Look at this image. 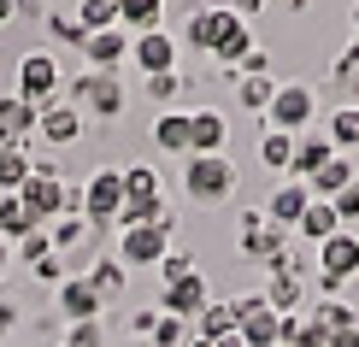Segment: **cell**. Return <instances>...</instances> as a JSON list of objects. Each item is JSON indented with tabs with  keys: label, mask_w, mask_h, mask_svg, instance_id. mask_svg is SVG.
<instances>
[{
	"label": "cell",
	"mask_w": 359,
	"mask_h": 347,
	"mask_svg": "<svg viewBox=\"0 0 359 347\" xmlns=\"http://www.w3.org/2000/svg\"><path fill=\"white\" fill-rule=\"evenodd\" d=\"M236 236H242V253H248V259H265V265H271V277L283 271V259H289V247H294V230L271 224L265 212H253V206L242 212V230H236Z\"/></svg>",
	"instance_id": "6da1fadb"
},
{
	"label": "cell",
	"mask_w": 359,
	"mask_h": 347,
	"mask_svg": "<svg viewBox=\"0 0 359 347\" xmlns=\"http://www.w3.org/2000/svg\"><path fill=\"white\" fill-rule=\"evenodd\" d=\"M183 189L194 194V200H230V194H236V165H230V154H189Z\"/></svg>",
	"instance_id": "7a4b0ae2"
},
{
	"label": "cell",
	"mask_w": 359,
	"mask_h": 347,
	"mask_svg": "<svg viewBox=\"0 0 359 347\" xmlns=\"http://www.w3.org/2000/svg\"><path fill=\"white\" fill-rule=\"evenodd\" d=\"M265 118H271V130H283V135H306V124L318 118V95H312L306 83H277Z\"/></svg>",
	"instance_id": "3957f363"
},
{
	"label": "cell",
	"mask_w": 359,
	"mask_h": 347,
	"mask_svg": "<svg viewBox=\"0 0 359 347\" xmlns=\"http://www.w3.org/2000/svg\"><path fill=\"white\" fill-rule=\"evenodd\" d=\"M236 336L248 347H283V318L265 306V294H236Z\"/></svg>",
	"instance_id": "277c9868"
},
{
	"label": "cell",
	"mask_w": 359,
	"mask_h": 347,
	"mask_svg": "<svg viewBox=\"0 0 359 347\" xmlns=\"http://www.w3.org/2000/svg\"><path fill=\"white\" fill-rule=\"evenodd\" d=\"M59 95V59L53 53H24L18 59V100H29V107H48V100Z\"/></svg>",
	"instance_id": "5b68a950"
},
{
	"label": "cell",
	"mask_w": 359,
	"mask_h": 347,
	"mask_svg": "<svg viewBox=\"0 0 359 347\" xmlns=\"http://www.w3.org/2000/svg\"><path fill=\"white\" fill-rule=\"evenodd\" d=\"M118 206H124V177H118V165H107V171H95L83 183V218L88 224H112Z\"/></svg>",
	"instance_id": "8992f818"
},
{
	"label": "cell",
	"mask_w": 359,
	"mask_h": 347,
	"mask_svg": "<svg viewBox=\"0 0 359 347\" xmlns=\"http://www.w3.org/2000/svg\"><path fill=\"white\" fill-rule=\"evenodd\" d=\"M171 253V224H136L118 236V259L124 265H159Z\"/></svg>",
	"instance_id": "52a82bcc"
},
{
	"label": "cell",
	"mask_w": 359,
	"mask_h": 347,
	"mask_svg": "<svg viewBox=\"0 0 359 347\" xmlns=\"http://www.w3.org/2000/svg\"><path fill=\"white\" fill-rule=\"evenodd\" d=\"M77 100L95 118H118L124 112V83H118V71H83L77 77Z\"/></svg>",
	"instance_id": "ba28073f"
},
{
	"label": "cell",
	"mask_w": 359,
	"mask_h": 347,
	"mask_svg": "<svg viewBox=\"0 0 359 347\" xmlns=\"http://www.w3.org/2000/svg\"><path fill=\"white\" fill-rule=\"evenodd\" d=\"M130 59H136L147 77H159V71H177V36H171V29H142V36L130 41Z\"/></svg>",
	"instance_id": "9c48e42d"
},
{
	"label": "cell",
	"mask_w": 359,
	"mask_h": 347,
	"mask_svg": "<svg viewBox=\"0 0 359 347\" xmlns=\"http://www.w3.org/2000/svg\"><path fill=\"white\" fill-rule=\"evenodd\" d=\"M318 271H324V277H336V283H348L353 271H359V236L353 230H336L330 241H318Z\"/></svg>",
	"instance_id": "30bf717a"
},
{
	"label": "cell",
	"mask_w": 359,
	"mask_h": 347,
	"mask_svg": "<svg viewBox=\"0 0 359 347\" xmlns=\"http://www.w3.org/2000/svg\"><path fill=\"white\" fill-rule=\"evenodd\" d=\"M224 142H230V118L218 107L189 112V154H224Z\"/></svg>",
	"instance_id": "8fae6325"
},
{
	"label": "cell",
	"mask_w": 359,
	"mask_h": 347,
	"mask_svg": "<svg viewBox=\"0 0 359 347\" xmlns=\"http://www.w3.org/2000/svg\"><path fill=\"white\" fill-rule=\"evenodd\" d=\"M59 312H65L71 324H95L100 312H107V300L88 289V277H65L59 283Z\"/></svg>",
	"instance_id": "7c38bea8"
},
{
	"label": "cell",
	"mask_w": 359,
	"mask_h": 347,
	"mask_svg": "<svg viewBox=\"0 0 359 347\" xmlns=\"http://www.w3.org/2000/svg\"><path fill=\"white\" fill-rule=\"evenodd\" d=\"M230 24H236V12H230V6H201V12L189 18L183 41H189V48H201V53H212L218 41H224V29H230Z\"/></svg>",
	"instance_id": "4fadbf2b"
},
{
	"label": "cell",
	"mask_w": 359,
	"mask_h": 347,
	"mask_svg": "<svg viewBox=\"0 0 359 347\" xmlns=\"http://www.w3.org/2000/svg\"><path fill=\"white\" fill-rule=\"evenodd\" d=\"M36 135H48L53 147L77 142V135H83V112H77V107H65V100H48V107L36 112Z\"/></svg>",
	"instance_id": "5bb4252c"
},
{
	"label": "cell",
	"mask_w": 359,
	"mask_h": 347,
	"mask_svg": "<svg viewBox=\"0 0 359 347\" xmlns=\"http://www.w3.org/2000/svg\"><path fill=\"white\" fill-rule=\"evenodd\" d=\"M83 53H88V65L95 71H112V65H124L130 59V29H88V41H83Z\"/></svg>",
	"instance_id": "9a60e30c"
},
{
	"label": "cell",
	"mask_w": 359,
	"mask_h": 347,
	"mask_svg": "<svg viewBox=\"0 0 359 347\" xmlns=\"http://www.w3.org/2000/svg\"><path fill=\"white\" fill-rule=\"evenodd\" d=\"M212 300V289H206V277L194 271V277H183V283H165V294H159V306L171 312V318H194V312Z\"/></svg>",
	"instance_id": "2e32d148"
},
{
	"label": "cell",
	"mask_w": 359,
	"mask_h": 347,
	"mask_svg": "<svg viewBox=\"0 0 359 347\" xmlns=\"http://www.w3.org/2000/svg\"><path fill=\"white\" fill-rule=\"evenodd\" d=\"M306 206H312V189H306V183H294V177H289V183H277L271 206H265V218H271V224H283V230H294V224L306 218Z\"/></svg>",
	"instance_id": "e0dca14e"
},
{
	"label": "cell",
	"mask_w": 359,
	"mask_h": 347,
	"mask_svg": "<svg viewBox=\"0 0 359 347\" xmlns=\"http://www.w3.org/2000/svg\"><path fill=\"white\" fill-rule=\"evenodd\" d=\"M36 112L41 107H29V100H18V95H0V142L29 147V135H36Z\"/></svg>",
	"instance_id": "ac0fdd59"
},
{
	"label": "cell",
	"mask_w": 359,
	"mask_h": 347,
	"mask_svg": "<svg viewBox=\"0 0 359 347\" xmlns=\"http://www.w3.org/2000/svg\"><path fill=\"white\" fill-rule=\"evenodd\" d=\"M353 183H359V177H353V159H348V154H330L318 171H312V183H306V189H312V200H336V194H341V189H353Z\"/></svg>",
	"instance_id": "d6986e66"
},
{
	"label": "cell",
	"mask_w": 359,
	"mask_h": 347,
	"mask_svg": "<svg viewBox=\"0 0 359 347\" xmlns=\"http://www.w3.org/2000/svg\"><path fill=\"white\" fill-rule=\"evenodd\" d=\"M330 135H294V159H289V177L294 183H312V171H318L324 159H330Z\"/></svg>",
	"instance_id": "ffe728a7"
},
{
	"label": "cell",
	"mask_w": 359,
	"mask_h": 347,
	"mask_svg": "<svg viewBox=\"0 0 359 347\" xmlns=\"http://www.w3.org/2000/svg\"><path fill=\"white\" fill-rule=\"evenodd\" d=\"M259 294H265V306H271L277 318H294V306H306V283H301V277H289V271H277V277L265 283Z\"/></svg>",
	"instance_id": "44dd1931"
},
{
	"label": "cell",
	"mask_w": 359,
	"mask_h": 347,
	"mask_svg": "<svg viewBox=\"0 0 359 347\" xmlns=\"http://www.w3.org/2000/svg\"><path fill=\"white\" fill-rule=\"evenodd\" d=\"M194 336H201V341L236 336V306H230V300H206V306L194 312Z\"/></svg>",
	"instance_id": "7402d4cb"
},
{
	"label": "cell",
	"mask_w": 359,
	"mask_h": 347,
	"mask_svg": "<svg viewBox=\"0 0 359 347\" xmlns=\"http://www.w3.org/2000/svg\"><path fill=\"white\" fill-rule=\"evenodd\" d=\"M118 177H124V200H165V183L154 165H118Z\"/></svg>",
	"instance_id": "603a6c76"
},
{
	"label": "cell",
	"mask_w": 359,
	"mask_h": 347,
	"mask_svg": "<svg viewBox=\"0 0 359 347\" xmlns=\"http://www.w3.org/2000/svg\"><path fill=\"white\" fill-rule=\"evenodd\" d=\"M29 147H18V142H0V194H18L24 189V177H29Z\"/></svg>",
	"instance_id": "cb8c5ba5"
},
{
	"label": "cell",
	"mask_w": 359,
	"mask_h": 347,
	"mask_svg": "<svg viewBox=\"0 0 359 347\" xmlns=\"http://www.w3.org/2000/svg\"><path fill=\"white\" fill-rule=\"evenodd\" d=\"M124 283H130V265L124 259H95V265H88V289H95L100 300H118Z\"/></svg>",
	"instance_id": "d4e9b609"
},
{
	"label": "cell",
	"mask_w": 359,
	"mask_h": 347,
	"mask_svg": "<svg viewBox=\"0 0 359 347\" xmlns=\"http://www.w3.org/2000/svg\"><path fill=\"white\" fill-rule=\"evenodd\" d=\"M336 230H341V218H336V206H330V200H312V206H306V218L294 224V236H306V241H330Z\"/></svg>",
	"instance_id": "484cf974"
},
{
	"label": "cell",
	"mask_w": 359,
	"mask_h": 347,
	"mask_svg": "<svg viewBox=\"0 0 359 347\" xmlns=\"http://www.w3.org/2000/svg\"><path fill=\"white\" fill-rule=\"evenodd\" d=\"M154 142L165 154H189V112H159L154 118Z\"/></svg>",
	"instance_id": "4316f807"
},
{
	"label": "cell",
	"mask_w": 359,
	"mask_h": 347,
	"mask_svg": "<svg viewBox=\"0 0 359 347\" xmlns=\"http://www.w3.org/2000/svg\"><path fill=\"white\" fill-rule=\"evenodd\" d=\"M253 48H259V41H253V24H248V18H236L230 29H224V41H218L212 53H218V59H230V65H242Z\"/></svg>",
	"instance_id": "83f0119b"
},
{
	"label": "cell",
	"mask_w": 359,
	"mask_h": 347,
	"mask_svg": "<svg viewBox=\"0 0 359 347\" xmlns=\"http://www.w3.org/2000/svg\"><path fill=\"white\" fill-rule=\"evenodd\" d=\"M283 347H330V329L318 318H283Z\"/></svg>",
	"instance_id": "f1b7e54d"
},
{
	"label": "cell",
	"mask_w": 359,
	"mask_h": 347,
	"mask_svg": "<svg viewBox=\"0 0 359 347\" xmlns=\"http://www.w3.org/2000/svg\"><path fill=\"white\" fill-rule=\"evenodd\" d=\"M29 230H41V224L24 212V200H18V194H0V236H6V241L18 236V241H24Z\"/></svg>",
	"instance_id": "f546056e"
},
{
	"label": "cell",
	"mask_w": 359,
	"mask_h": 347,
	"mask_svg": "<svg viewBox=\"0 0 359 347\" xmlns=\"http://www.w3.org/2000/svg\"><path fill=\"white\" fill-rule=\"evenodd\" d=\"M159 12H165V0H124L118 29H159Z\"/></svg>",
	"instance_id": "4dcf8cb0"
},
{
	"label": "cell",
	"mask_w": 359,
	"mask_h": 347,
	"mask_svg": "<svg viewBox=\"0 0 359 347\" xmlns=\"http://www.w3.org/2000/svg\"><path fill=\"white\" fill-rule=\"evenodd\" d=\"M324 135H330V147H341V154H348V147H359V107H336Z\"/></svg>",
	"instance_id": "1f68e13d"
},
{
	"label": "cell",
	"mask_w": 359,
	"mask_h": 347,
	"mask_svg": "<svg viewBox=\"0 0 359 347\" xmlns=\"http://www.w3.org/2000/svg\"><path fill=\"white\" fill-rule=\"evenodd\" d=\"M48 241H53V253H65V247H77V241H88V218H83V212H65V218H53Z\"/></svg>",
	"instance_id": "d6a6232c"
},
{
	"label": "cell",
	"mask_w": 359,
	"mask_h": 347,
	"mask_svg": "<svg viewBox=\"0 0 359 347\" xmlns=\"http://www.w3.org/2000/svg\"><path fill=\"white\" fill-rule=\"evenodd\" d=\"M271 95H277V77H236V100L253 107V112L271 107Z\"/></svg>",
	"instance_id": "836d02e7"
},
{
	"label": "cell",
	"mask_w": 359,
	"mask_h": 347,
	"mask_svg": "<svg viewBox=\"0 0 359 347\" xmlns=\"http://www.w3.org/2000/svg\"><path fill=\"white\" fill-rule=\"evenodd\" d=\"M289 159H294V135L265 130V142H259V165H271V171H289Z\"/></svg>",
	"instance_id": "e575fe53"
},
{
	"label": "cell",
	"mask_w": 359,
	"mask_h": 347,
	"mask_svg": "<svg viewBox=\"0 0 359 347\" xmlns=\"http://www.w3.org/2000/svg\"><path fill=\"white\" fill-rule=\"evenodd\" d=\"M118 6H124V0H83V6H77V24H83V29H112V24H118Z\"/></svg>",
	"instance_id": "d590c367"
},
{
	"label": "cell",
	"mask_w": 359,
	"mask_h": 347,
	"mask_svg": "<svg viewBox=\"0 0 359 347\" xmlns=\"http://www.w3.org/2000/svg\"><path fill=\"white\" fill-rule=\"evenodd\" d=\"M312 318H318L324 329H348V324H359V306H348V300H324V306H312Z\"/></svg>",
	"instance_id": "8d00e7d4"
},
{
	"label": "cell",
	"mask_w": 359,
	"mask_h": 347,
	"mask_svg": "<svg viewBox=\"0 0 359 347\" xmlns=\"http://www.w3.org/2000/svg\"><path fill=\"white\" fill-rule=\"evenodd\" d=\"M194 271H201V265H194V253H183V247H171L165 259H159V277H165V283H183V277H194Z\"/></svg>",
	"instance_id": "74e56055"
},
{
	"label": "cell",
	"mask_w": 359,
	"mask_h": 347,
	"mask_svg": "<svg viewBox=\"0 0 359 347\" xmlns=\"http://www.w3.org/2000/svg\"><path fill=\"white\" fill-rule=\"evenodd\" d=\"M147 95H154V100H177V95H183V71H159V77H147Z\"/></svg>",
	"instance_id": "f35d334b"
},
{
	"label": "cell",
	"mask_w": 359,
	"mask_h": 347,
	"mask_svg": "<svg viewBox=\"0 0 359 347\" xmlns=\"http://www.w3.org/2000/svg\"><path fill=\"white\" fill-rule=\"evenodd\" d=\"M53 253V241H48V230H29L24 241H18V259H29V265H41Z\"/></svg>",
	"instance_id": "ab89813d"
},
{
	"label": "cell",
	"mask_w": 359,
	"mask_h": 347,
	"mask_svg": "<svg viewBox=\"0 0 359 347\" xmlns=\"http://www.w3.org/2000/svg\"><path fill=\"white\" fill-rule=\"evenodd\" d=\"M48 29H53L59 41H77V48H83V41H88V29H83L77 18H65V12H53V18H48Z\"/></svg>",
	"instance_id": "60d3db41"
},
{
	"label": "cell",
	"mask_w": 359,
	"mask_h": 347,
	"mask_svg": "<svg viewBox=\"0 0 359 347\" xmlns=\"http://www.w3.org/2000/svg\"><path fill=\"white\" fill-rule=\"evenodd\" d=\"M330 206H336V218H341V224H353V218H359V183H353V189H341Z\"/></svg>",
	"instance_id": "b9f144b4"
},
{
	"label": "cell",
	"mask_w": 359,
	"mask_h": 347,
	"mask_svg": "<svg viewBox=\"0 0 359 347\" xmlns=\"http://www.w3.org/2000/svg\"><path fill=\"white\" fill-rule=\"evenodd\" d=\"M242 77H271V53H265V48H253V53L242 59Z\"/></svg>",
	"instance_id": "7bdbcfd3"
},
{
	"label": "cell",
	"mask_w": 359,
	"mask_h": 347,
	"mask_svg": "<svg viewBox=\"0 0 359 347\" xmlns=\"http://www.w3.org/2000/svg\"><path fill=\"white\" fill-rule=\"evenodd\" d=\"M71 341H77V347H100V324H77V329H71Z\"/></svg>",
	"instance_id": "ee69618b"
},
{
	"label": "cell",
	"mask_w": 359,
	"mask_h": 347,
	"mask_svg": "<svg viewBox=\"0 0 359 347\" xmlns=\"http://www.w3.org/2000/svg\"><path fill=\"white\" fill-rule=\"evenodd\" d=\"M36 277H48V283H65V271H59V253H48V259L36 265Z\"/></svg>",
	"instance_id": "f6af8a7d"
},
{
	"label": "cell",
	"mask_w": 359,
	"mask_h": 347,
	"mask_svg": "<svg viewBox=\"0 0 359 347\" xmlns=\"http://www.w3.org/2000/svg\"><path fill=\"white\" fill-rule=\"evenodd\" d=\"M12 324H18V306H12V300H0V341L12 336Z\"/></svg>",
	"instance_id": "bcb514c9"
},
{
	"label": "cell",
	"mask_w": 359,
	"mask_h": 347,
	"mask_svg": "<svg viewBox=\"0 0 359 347\" xmlns=\"http://www.w3.org/2000/svg\"><path fill=\"white\" fill-rule=\"evenodd\" d=\"M330 347H359V324H348V329H330Z\"/></svg>",
	"instance_id": "7dc6e473"
},
{
	"label": "cell",
	"mask_w": 359,
	"mask_h": 347,
	"mask_svg": "<svg viewBox=\"0 0 359 347\" xmlns=\"http://www.w3.org/2000/svg\"><path fill=\"white\" fill-rule=\"evenodd\" d=\"M130 324H136V336H154V324H159V312H136V318H130Z\"/></svg>",
	"instance_id": "c3c4849f"
},
{
	"label": "cell",
	"mask_w": 359,
	"mask_h": 347,
	"mask_svg": "<svg viewBox=\"0 0 359 347\" xmlns=\"http://www.w3.org/2000/svg\"><path fill=\"white\" fill-rule=\"evenodd\" d=\"M259 6H265V0H230V12H236V18H253Z\"/></svg>",
	"instance_id": "681fc988"
},
{
	"label": "cell",
	"mask_w": 359,
	"mask_h": 347,
	"mask_svg": "<svg viewBox=\"0 0 359 347\" xmlns=\"http://www.w3.org/2000/svg\"><path fill=\"white\" fill-rule=\"evenodd\" d=\"M212 347H248V341H242V336H218Z\"/></svg>",
	"instance_id": "f907efd6"
},
{
	"label": "cell",
	"mask_w": 359,
	"mask_h": 347,
	"mask_svg": "<svg viewBox=\"0 0 359 347\" xmlns=\"http://www.w3.org/2000/svg\"><path fill=\"white\" fill-rule=\"evenodd\" d=\"M12 12H18V0H0V24H6V18H12Z\"/></svg>",
	"instance_id": "816d5d0a"
},
{
	"label": "cell",
	"mask_w": 359,
	"mask_h": 347,
	"mask_svg": "<svg viewBox=\"0 0 359 347\" xmlns=\"http://www.w3.org/2000/svg\"><path fill=\"white\" fill-rule=\"evenodd\" d=\"M6 259H12V241H6V236H0V271H6Z\"/></svg>",
	"instance_id": "f5cc1de1"
},
{
	"label": "cell",
	"mask_w": 359,
	"mask_h": 347,
	"mask_svg": "<svg viewBox=\"0 0 359 347\" xmlns=\"http://www.w3.org/2000/svg\"><path fill=\"white\" fill-rule=\"evenodd\" d=\"M124 347H154V341H142V336H136V341H124Z\"/></svg>",
	"instance_id": "db71d44e"
},
{
	"label": "cell",
	"mask_w": 359,
	"mask_h": 347,
	"mask_svg": "<svg viewBox=\"0 0 359 347\" xmlns=\"http://www.w3.org/2000/svg\"><path fill=\"white\" fill-rule=\"evenodd\" d=\"M289 6H306V0H289Z\"/></svg>",
	"instance_id": "11a10c76"
},
{
	"label": "cell",
	"mask_w": 359,
	"mask_h": 347,
	"mask_svg": "<svg viewBox=\"0 0 359 347\" xmlns=\"http://www.w3.org/2000/svg\"><path fill=\"white\" fill-rule=\"evenodd\" d=\"M59 347H77V341H59Z\"/></svg>",
	"instance_id": "9f6ffc18"
},
{
	"label": "cell",
	"mask_w": 359,
	"mask_h": 347,
	"mask_svg": "<svg viewBox=\"0 0 359 347\" xmlns=\"http://www.w3.org/2000/svg\"><path fill=\"white\" fill-rule=\"evenodd\" d=\"M353 24H359V6H353Z\"/></svg>",
	"instance_id": "6f0895ef"
},
{
	"label": "cell",
	"mask_w": 359,
	"mask_h": 347,
	"mask_svg": "<svg viewBox=\"0 0 359 347\" xmlns=\"http://www.w3.org/2000/svg\"><path fill=\"white\" fill-rule=\"evenodd\" d=\"M353 306H359V300H353Z\"/></svg>",
	"instance_id": "680465c9"
}]
</instances>
